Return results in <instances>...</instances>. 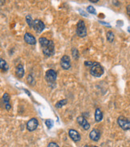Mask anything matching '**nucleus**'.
I'll return each mask as SVG.
<instances>
[{"instance_id":"obj_1","label":"nucleus","mask_w":130,"mask_h":147,"mask_svg":"<svg viewBox=\"0 0 130 147\" xmlns=\"http://www.w3.org/2000/svg\"><path fill=\"white\" fill-rule=\"evenodd\" d=\"M39 42L45 56H51L55 53V44L53 41L47 40L45 37H40L39 39Z\"/></svg>"},{"instance_id":"obj_2","label":"nucleus","mask_w":130,"mask_h":147,"mask_svg":"<svg viewBox=\"0 0 130 147\" xmlns=\"http://www.w3.org/2000/svg\"><path fill=\"white\" fill-rule=\"evenodd\" d=\"M104 68L100 65V64H99L97 62L92 67H91V75L95 77H100L104 74Z\"/></svg>"},{"instance_id":"obj_3","label":"nucleus","mask_w":130,"mask_h":147,"mask_svg":"<svg viewBox=\"0 0 130 147\" xmlns=\"http://www.w3.org/2000/svg\"><path fill=\"white\" fill-rule=\"evenodd\" d=\"M76 34L81 38L87 36V28L83 20H79V22L76 24Z\"/></svg>"},{"instance_id":"obj_4","label":"nucleus","mask_w":130,"mask_h":147,"mask_svg":"<svg viewBox=\"0 0 130 147\" xmlns=\"http://www.w3.org/2000/svg\"><path fill=\"white\" fill-rule=\"evenodd\" d=\"M117 124L123 130H129L130 129V121L124 116H120L117 118Z\"/></svg>"},{"instance_id":"obj_5","label":"nucleus","mask_w":130,"mask_h":147,"mask_svg":"<svg viewBox=\"0 0 130 147\" xmlns=\"http://www.w3.org/2000/svg\"><path fill=\"white\" fill-rule=\"evenodd\" d=\"M56 78H57V74H56L55 71H54L53 69L47 70L45 74V79L47 81V83H49L50 84H55Z\"/></svg>"},{"instance_id":"obj_6","label":"nucleus","mask_w":130,"mask_h":147,"mask_svg":"<svg viewBox=\"0 0 130 147\" xmlns=\"http://www.w3.org/2000/svg\"><path fill=\"white\" fill-rule=\"evenodd\" d=\"M60 65L61 68L64 69V70H68L69 68H71V60H70V57L67 55L64 56L61 58L60 60Z\"/></svg>"},{"instance_id":"obj_7","label":"nucleus","mask_w":130,"mask_h":147,"mask_svg":"<svg viewBox=\"0 0 130 147\" xmlns=\"http://www.w3.org/2000/svg\"><path fill=\"white\" fill-rule=\"evenodd\" d=\"M38 125H39L38 120L35 118V117H33V118L29 120L28 121V123H27V129L30 132L34 131V130H36V129H37Z\"/></svg>"},{"instance_id":"obj_8","label":"nucleus","mask_w":130,"mask_h":147,"mask_svg":"<svg viewBox=\"0 0 130 147\" xmlns=\"http://www.w3.org/2000/svg\"><path fill=\"white\" fill-rule=\"evenodd\" d=\"M33 28H34L36 32L41 33L45 28V24H43L41 20H34V23H33Z\"/></svg>"},{"instance_id":"obj_9","label":"nucleus","mask_w":130,"mask_h":147,"mask_svg":"<svg viewBox=\"0 0 130 147\" xmlns=\"http://www.w3.org/2000/svg\"><path fill=\"white\" fill-rule=\"evenodd\" d=\"M77 122H78V124H79L80 126H82L84 128V129H85V130L89 129L90 125L88 122V121L84 117H82V116H79V117H77Z\"/></svg>"},{"instance_id":"obj_10","label":"nucleus","mask_w":130,"mask_h":147,"mask_svg":"<svg viewBox=\"0 0 130 147\" xmlns=\"http://www.w3.org/2000/svg\"><path fill=\"white\" fill-rule=\"evenodd\" d=\"M89 138L91 140H92L94 142H97L100 138V131L96 129H93L89 134Z\"/></svg>"},{"instance_id":"obj_11","label":"nucleus","mask_w":130,"mask_h":147,"mask_svg":"<svg viewBox=\"0 0 130 147\" xmlns=\"http://www.w3.org/2000/svg\"><path fill=\"white\" fill-rule=\"evenodd\" d=\"M68 134H69V137L71 138V139L72 141H74L75 142H77L80 141V135L78 132L75 130V129H69L68 130Z\"/></svg>"},{"instance_id":"obj_12","label":"nucleus","mask_w":130,"mask_h":147,"mask_svg":"<svg viewBox=\"0 0 130 147\" xmlns=\"http://www.w3.org/2000/svg\"><path fill=\"white\" fill-rule=\"evenodd\" d=\"M24 40L26 41L27 44H31V45H34V44H36V38L31 33H28V32L25 33V35H24Z\"/></svg>"},{"instance_id":"obj_13","label":"nucleus","mask_w":130,"mask_h":147,"mask_svg":"<svg viewBox=\"0 0 130 147\" xmlns=\"http://www.w3.org/2000/svg\"><path fill=\"white\" fill-rule=\"evenodd\" d=\"M10 96L8 93L5 92L3 96V100L4 105H5V108L6 109L9 111L11 109V104H10Z\"/></svg>"},{"instance_id":"obj_14","label":"nucleus","mask_w":130,"mask_h":147,"mask_svg":"<svg viewBox=\"0 0 130 147\" xmlns=\"http://www.w3.org/2000/svg\"><path fill=\"white\" fill-rule=\"evenodd\" d=\"M16 76L19 77V78H23L24 76V65L22 64H19L17 67H16Z\"/></svg>"},{"instance_id":"obj_15","label":"nucleus","mask_w":130,"mask_h":147,"mask_svg":"<svg viewBox=\"0 0 130 147\" xmlns=\"http://www.w3.org/2000/svg\"><path fill=\"white\" fill-rule=\"evenodd\" d=\"M103 119V113L100 110V109L97 108L95 111V120L96 122H100Z\"/></svg>"},{"instance_id":"obj_16","label":"nucleus","mask_w":130,"mask_h":147,"mask_svg":"<svg viewBox=\"0 0 130 147\" xmlns=\"http://www.w3.org/2000/svg\"><path fill=\"white\" fill-rule=\"evenodd\" d=\"M0 68H1V69H2L3 71H4V72H7L8 69H9L8 64H7V62H6L3 58L0 59Z\"/></svg>"},{"instance_id":"obj_17","label":"nucleus","mask_w":130,"mask_h":147,"mask_svg":"<svg viewBox=\"0 0 130 147\" xmlns=\"http://www.w3.org/2000/svg\"><path fill=\"white\" fill-rule=\"evenodd\" d=\"M106 37H107V40L109 42V43H112L114 41V33L112 32V31H108L106 33Z\"/></svg>"},{"instance_id":"obj_18","label":"nucleus","mask_w":130,"mask_h":147,"mask_svg":"<svg viewBox=\"0 0 130 147\" xmlns=\"http://www.w3.org/2000/svg\"><path fill=\"white\" fill-rule=\"evenodd\" d=\"M67 103V99L61 100H59L57 103L55 104V107L57 108V109H59V108H61L62 106H63V105H65Z\"/></svg>"},{"instance_id":"obj_19","label":"nucleus","mask_w":130,"mask_h":147,"mask_svg":"<svg viewBox=\"0 0 130 147\" xmlns=\"http://www.w3.org/2000/svg\"><path fill=\"white\" fill-rule=\"evenodd\" d=\"M26 21L28 23V26L30 28H33V23H34V20H32V17L31 15H28L26 16Z\"/></svg>"},{"instance_id":"obj_20","label":"nucleus","mask_w":130,"mask_h":147,"mask_svg":"<svg viewBox=\"0 0 130 147\" xmlns=\"http://www.w3.org/2000/svg\"><path fill=\"white\" fill-rule=\"evenodd\" d=\"M71 54H72V56H73V58L75 59V60H78V58H79V52H78V50L76 49L75 48H72L71 49Z\"/></svg>"},{"instance_id":"obj_21","label":"nucleus","mask_w":130,"mask_h":147,"mask_svg":"<svg viewBox=\"0 0 130 147\" xmlns=\"http://www.w3.org/2000/svg\"><path fill=\"white\" fill-rule=\"evenodd\" d=\"M45 124H46V125H47V127L48 129H51L54 125V121L51 119H47L45 121Z\"/></svg>"},{"instance_id":"obj_22","label":"nucleus","mask_w":130,"mask_h":147,"mask_svg":"<svg viewBox=\"0 0 130 147\" xmlns=\"http://www.w3.org/2000/svg\"><path fill=\"white\" fill-rule=\"evenodd\" d=\"M87 11L89 12L91 14H96V10H95V8L92 6H88L87 7Z\"/></svg>"},{"instance_id":"obj_23","label":"nucleus","mask_w":130,"mask_h":147,"mask_svg":"<svg viewBox=\"0 0 130 147\" xmlns=\"http://www.w3.org/2000/svg\"><path fill=\"white\" fill-rule=\"evenodd\" d=\"M96 62H93V61H85L84 62V65L88 66V67H92Z\"/></svg>"},{"instance_id":"obj_24","label":"nucleus","mask_w":130,"mask_h":147,"mask_svg":"<svg viewBox=\"0 0 130 147\" xmlns=\"http://www.w3.org/2000/svg\"><path fill=\"white\" fill-rule=\"evenodd\" d=\"M28 83H30L31 84H32V85H34L35 84V80H34V79L32 77V76L29 75L28 76Z\"/></svg>"},{"instance_id":"obj_25","label":"nucleus","mask_w":130,"mask_h":147,"mask_svg":"<svg viewBox=\"0 0 130 147\" xmlns=\"http://www.w3.org/2000/svg\"><path fill=\"white\" fill-rule=\"evenodd\" d=\"M47 147H59L55 142H50L47 145Z\"/></svg>"},{"instance_id":"obj_26","label":"nucleus","mask_w":130,"mask_h":147,"mask_svg":"<svg viewBox=\"0 0 130 147\" xmlns=\"http://www.w3.org/2000/svg\"><path fill=\"white\" fill-rule=\"evenodd\" d=\"M126 11L127 14H128V16H130V4L129 5H128L126 7Z\"/></svg>"},{"instance_id":"obj_27","label":"nucleus","mask_w":130,"mask_h":147,"mask_svg":"<svg viewBox=\"0 0 130 147\" xmlns=\"http://www.w3.org/2000/svg\"><path fill=\"white\" fill-rule=\"evenodd\" d=\"M117 24H121V26H122L123 24V21H121V20H118V21H117Z\"/></svg>"},{"instance_id":"obj_28","label":"nucleus","mask_w":130,"mask_h":147,"mask_svg":"<svg viewBox=\"0 0 130 147\" xmlns=\"http://www.w3.org/2000/svg\"><path fill=\"white\" fill-rule=\"evenodd\" d=\"M91 3H98V0H95V1H93V0H89Z\"/></svg>"},{"instance_id":"obj_29","label":"nucleus","mask_w":130,"mask_h":147,"mask_svg":"<svg viewBox=\"0 0 130 147\" xmlns=\"http://www.w3.org/2000/svg\"><path fill=\"white\" fill-rule=\"evenodd\" d=\"M84 147H97V146H88V145H86V146H84Z\"/></svg>"},{"instance_id":"obj_30","label":"nucleus","mask_w":130,"mask_h":147,"mask_svg":"<svg viewBox=\"0 0 130 147\" xmlns=\"http://www.w3.org/2000/svg\"><path fill=\"white\" fill-rule=\"evenodd\" d=\"M127 30H128V32L130 33V26H129V27H128V29H127Z\"/></svg>"}]
</instances>
